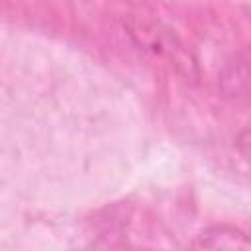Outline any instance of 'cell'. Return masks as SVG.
<instances>
[{
    "label": "cell",
    "instance_id": "obj_1",
    "mask_svg": "<svg viewBox=\"0 0 251 251\" xmlns=\"http://www.w3.org/2000/svg\"><path fill=\"white\" fill-rule=\"evenodd\" d=\"M126 25H127V33L139 45V49L151 53L153 57L171 59L176 65H184V67L188 65L184 63V51L180 49V43L163 25L141 18H127Z\"/></svg>",
    "mask_w": 251,
    "mask_h": 251
},
{
    "label": "cell",
    "instance_id": "obj_3",
    "mask_svg": "<svg viewBox=\"0 0 251 251\" xmlns=\"http://www.w3.org/2000/svg\"><path fill=\"white\" fill-rule=\"evenodd\" d=\"M235 147H237L239 155H241L247 163H251V124L245 126V127L239 131V135H237V139H235Z\"/></svg>",
    "mask_w": 251,
    "mask_h": 251
},
{
    "label": "cell",
    "instance_id": "obj_2",
    "mask_svg": "<svg viewBox=\"0 0 251 251\" xmlns=\"http://www.w3.org/2000/svg\"><path fill=\"white\" fill-rule=\"evenodd\" d=\"M190 251H251V239L231 227H212L192 241Z\"/></svg>",
    "mask_w": 251,
    "mask_h": 251
}]
</instances>
